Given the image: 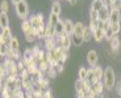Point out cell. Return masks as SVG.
Segmentation results:
<instances>
[{
    "label": "cell",
    "mask_w": 121,
    "mask_h": 98,
    "mask_svg": "<svg viewBox=\"0 0 121 98\" xmlns=\"http://www.w3.org/2000/svg\"><path fill=\"white\" fill-rule=\"evenodd\" d=\"M86 98H88V97H86Z\"/></svg>",
    "instance_id": "46"
},
{
    "label": "cell",
    "mask_w": 121,
    "mask_h": 98,
    "mask_svg": "<svg viewBox=\"0 0 121 98\" xmlns=\"http://www.w3.org/2000/svg\"><path fill=\"white\" fill-rule=\"evenodd\" d=\"M59 16H57V15H54V13H50L49 15V17H48V25L49 26H55V25L59 22Z\"/></svg>",
    "instance_id": "18"
},
{
    "label": "cell",
    "mask_w": 121,
    "mask_h": 98,
    "mask_svg": "<svg viewBox=\"0 0 121 98\" xmlns=\"http://www.w3.org/2000/svg\"><path fill=\"white\" fill-rule=\"evenodd\" d=\"M21 30H22L24 34H28V33H36V31H34L33 25H32V22H30L29 18H28V20H24L21 22Z\"/></svg>",
    "instance_id": "8"
},
{
    "label": "cell",
    "mask_w": 121,
    "mask_h": 98,
    "mask_svg": "<svg viewBox=\"0 0 121 98\" xmlns=\"http://www.w3.org/2000/svg\"><path fill=\"white\" fill-rule=\"evenodd\" d=\"M71 41H73V45L76 46V47H79V46H82L83 43H84V39H83V37L76 35V34H71Z\"/></svg>",
    "instance_id": "20"
},
{
    "label": "cell",
    "mask_w": 121,
    "mask_h": 98,
    "mask_svg": "<svg viewBox=\"0 0 121 98\" xmlns=\"http://www.w3.org/2000/svg\"><path fill=\"white\" fill-rule=\"evenodd\" d=\"M84 30H86V25L83 24L82 21H76V22H75V26H74V34L83 37V33H84Z\"/></svg>",
    "instance_id": "14"
},
{
    "label": "cell",
    "mask_w": 121,
    "mask_h": 98,
    "mask_svg": "<svg viewBox=\"0 0 121 98\" xmlns=\"http://www.w3.org/2000/svg\"><path fill=\"white\" fill-rule=\"evenodd\" d=\"M97 20H99L97 18V12L90 9V21H97Z\"/></svg>",
    "instance_id": "37"
},
{
    "label": "cell",
    "mask_w": 121,
    "mask_h": 98,
    "mask_svg": "<svg viewBox=\"0 0 121 98\" xmlns=\"http://www.w3.org/2000/svg\"><path fill=\"white\" fill-rule=\"evenodd\" d=\"M9 1H11V3L13 4V5H17L18 3H21L22 0H9Z\"/></svg>",
    "instance_id": "41"
},
{
    "label": "cell",
    "mask_w": 121,
    "mask_h": 98,
    "mask_svg": "<svg viewBox=\"0 0 121 98\" xmlns=\"http://www.w3.org/2000/svg\"><path fill=\"white\" fill-rule=\"evenodd\" d=\"M97 97H100V95L97 94L96 90H95L94 86H92V88H91V90L88 92V98H97Z\"/></svg>",
    "instance_id": "38"
},
{
    "label": "cell",
    "mask_w": 121,
    "mask_h": 98,
    "mask_svg": "<svg viewBox=\"0 0 121 98\" xmlns=\"http://www.w3.org/2000/svg\"><path fill=\"white\" fill-rule=\"evenodd\" d=\"M12 38H13V35H12V30H11V27L1 29V33H0V45H1V43H7V45H9V42H11Z\"/></svg>",
    "instance_id": "4"
},
{
    "label": "cell",
    "mask_w": 121,
    "mask_h": 98,
    "mask_svg": "<svg viewBox=\"0 0 121 98\" xmlns=\"http://www.w3.org/2000/svg\"><path fill=\"white\" fill-rule=\"evenodd\" d=\"M9 47L12 48V50H15V51L20 50V42H18V39L16 38V37H13V38L11 39V42H9Z\"/></svg>",
    "instance_id": "25"
},
{
    "label": "cell",
    "mask_w": 121,
    "mask_h": 98,
    "mask_svg": "<svg viewBox=\"0 0 121 98\" xmlns=\"http://www.w3.org/2000/svg\"><path fill=\"white\" fill-rule=\"evenodd\" d=\"M92 71H94V74H95V78L96 81H103V76H104V68L100 67L99 64L92 67Z\"/></svg>",
    "instance_id": "12"
},
{
    "label": "cell",
    "mask_w": 121,
    "mask_h": 98,
    "mask_svg": "<svg viewBox=\"0 0 121 98\" xmlns=\"http://www.w3.org/2000/svg\"><path fill=\"white\" fill-rule=\"evenodd\" d=\"M87 81H88L90 84H92V85H94L95 82H97V81H96V78H95L94 71H92V67L87 69Z\"/></svg>",
    "instance_id": "23"
},
{
    "label": "cell",
    "mask_w": 121,
    "mask_h": 98,
    "mask_svg": "<svg viewBox=\"0 0 121 98\" xmlns=\"http://www.w3.org/2000/svg\"><path fill=\"white\" fill-rule=\"evenodd\" d=\"M57 74H58V71H57V67H55V65H52L50 69L46 72V76H48L49 78H55L57 77Z\"/></svg>",
    "instance_id": "27"
},
{
    "label": "cell",
    "mask_w": 121,
    "mask_h": 98,
    "mask_svg": "<svg viewBox=\"0 0 121 98\" xmlns=\"http://www.w3.org/2000/svg\"><path fill=\"white\" fill-rule=\"evenodd\" d=\"M92 86H94V89L96 90V93H97L99 95L103 94L104 89H105V86H104V82H103V81H97V82H95Z\"/></svg>",
    "instance_id": "22"
},
{
    "label": "cell",
    "mask_w": 121,
    "mask_h": 98,
    "mask_svg": "<svg viewBox=\"0 0 121 98\" xmlns=\"http://www.w3.org/2000/svg\"><path fill=\"white\" fill-rule=\"evenodd\" d=\"M49 84H50V78H49L46 74H43L42 77L38 80L37 86H39V88H46V89H48V88H49Z\"/></svg>",
    "instance_id": "19"
},
{
    "label": "cell",
    "mask_w": 121,
    "mask_h": 98,
    "mask_svg": "<svg viewBox=\"0 0 121 98\" xmlns=\"http://www.w3.org/2000/svg\"><path fill=\"white\" fill-rule=\"evenodd\" d=\"M111 11H112L111 7H104L103 9H100L99 12H97V18H99L100 21H104V22L109 21V17H111Z\"/></svg>",
    "instance_id": "7"
},
{
    "label": "cell",
    "mask_w": 121,
    "mask_h": 98,
    "mask_svg": "<svg viewBox=\"0 0 121 98\" xmlns=\"http://www.w3.org/2000/svg\"><path fill=\"white\" fill-rule=\"evenodd\" d=\"M65 21V33L66 34H69V35H71V34H74V26H75V22H74L71 18H66Z\"/></svg>",
    "instance_id": "9"
},
{
    "label": "cell",
    "mask_w": 121,
    "mask_h": 98,
    "mask_svg": "<svg viewBox=\"0 0 121 98\" xmlns=\"http://www.w3.org/2000/svg\"><path fill=\"white\" fill-rule=\"evenodd\" d=\"M11 1H8V0H3L1 3H0V9H1V12L4 13H8L9 12V8H11Z\"/></svg>",
    "instance_id": "28"
},
{
    "label": "cell",
    "mask_w": 121,
    "mask_h": 98,
    "mask_svg": "<svg viewBox=\"0 0 121 98\" xmlns=\"http://www.w3.org/2000/svg\"><path fill=\"white\" fill-rule=\"evenodd\" d=\"M78 1H80V0H78Z\"/></svg>",
    "instance_id": "44"
},
{
    "label": "cell",
    "mask_w": 121,
    "mask_h": 98,
    "mask_svg": "<svg viewBox=\"0 0 121 98\" xmlns=\"http://www.w3.org/2000/svg\"><path fill=\"white\" fill-rule=\"evenodd\" d=\"M0 27H1V29L9 27V17H8V13L0 12Z\"/></svg>",
    "instance_id": "15"
},
{
    "label": "cell",
    "mask_w": 121,
    "mask_h": 98,
    "mask_svg": "<svg viewBox=\"0 0 121 98\" xmlns=\"http://www.w3.org/2000/svg\"><path fill=\"white\" fill-rule=\"evenodd\" d=\"M55 33H57V35H63V34H66L65 33V21L63 20H59V22L55 25Z\"/></svg>",
    "instance_id": "21"
},
{
    "label": "cell",
    "mask_w": 121,
    "mask_h": 98,
    "mask_svg": "<svg viewBox=\"0 0 121 98\" xmlns=\"http://www.w3.org/2000/svg\"><path fill=\"white\" fill-rule=\"evenodd\" d=\"M115 35H116V34H115V33L112 31V29H111V26H109L108 29L105 30V39H107V41L109 42V41H111V39L113 38V37H115Z\"/></svg>",
    "instance_id": "34"
},
{
    "label": "cell",
    "mask_w": 121,
    "mask_h": 98,
    "mask_svg": "<svg viewBox=\"0 0 121 98\" xmlns=\"http://www.w3.org/2000/svg\"><path fill=\"white\" fill-rule=\"evenodd\" d=\"M116 93H117V95L121 98V81L118 84H116Z\"/></svg>",
    "instance_id": "40"
},
{
    "label": "cell",
    "mask_w": 121,
    "mask_h": 98,
    "mask_svg": "<svg viewBox=\"0 0 121 98\" xmlns=\"http://www.w3.org/2000/svg\"><path fill=\"white\" fill-rule=\"evenodd\" d=\"M109 47L112 48L113 55L120 54V50H121V39L118 38L117 35H115L112 39H111V41H109Z\"/></svg>",
    "instance_id": "6"
},
{
    "label": "cell",
    "mask_w": 121,
    "mask_h": 98,
    "mask_svg": "<svg viewBox=\"0 0 121 98\" xmlns=\"http://www.w3.org/2000/svg\"><path fill=\"white\" fill-rule=\"evenodd\" d=\"M42 98H54V95H53L52 89H48V90H46V93L43 94V97H42Z\"/></svg>",
    "instance_id": "39"
},
{
    "label": "cell",
    "mask_w": 121,
    "mask_h": 98,
    "mask_svg": "<svg viewBox=\"0 0 121 98\" xmlns=\"http://www.w3.org/2000/svg\"><path fill=\"white\" fill-rule=\"evenodd\" d=\"M25 37V41L28 42V43H34V42L37 41V35H36V33H28V34H24Z\"/></svg>",
    "instance_id": "26"
},
{
    "label": "cell",
    "mask_w": 121,
    "mask_h": 98,
    "mask_svg": "<svg viewBox=\"0 0 121 98\" xmlns=\"http://www.w3.org/2000/svg\"><path fill=\"white\" fill-rule=\"evenodd\" d=\"M9 45H7V43H1L0 45V56H4L5 58V55H7V52L9 51Z\"/></svg>",
    "instance_id": "31"
},
{
    "label": "cell",
    "mask_w": 121,
    "mask_h": 98,
    "mask_svg": "<svg viewBox=\"0 0 121 98\" xmlns=\"http://www.w3.org/2000/svg\"><path fill=\"white\" fill-rule=\"evenodd\" d=\"M111 29H112V31L115 33L116 35H117L118 33L121 31V22H115V24H111Z\"/></svg>",
    "instance_id": "33"
},
{
    "label": "cell",
    "mask_w": 121,
    "mask_h": 98,
    "mask_svg": "<svg viewBox=\"0 0 121 98\" xmlns=\"http://www.w3.org/2000/svg\"><path fill=\"white\" fill-rule=\"evenodd\" d=\"M29 77H30V73H29V71H28L26 68H25V69H22V71L20 72V78L25 80V78H29Z\"/></svg>",
    "instance_id": "35"
},
{
    "label": "cell",
    "mask_w": 121,
    "mask_h": 98,
    "mask_svg": "<svg viewBox=\"0 0 121 98\" xmlns=\"http://www.w3.org/2000/svg\"><path fill=\"white\" fill-rule=\"evenodd\" d=\"M78 77L80 80H87V68L86 67H79V71H78Z\"/></svg>",
    "instance_id": "29"
},
{
    "label": "cell",
    "mask_w": 121,
    "mask_h": 98,
    "mask_svg": "<svg viewBox=\"0 0 121 98\" xmlns=\"http://www.w3.org/2000/svg\"><path fill=\"white\" fill-rule=\"evenodd\" d=\"M91 38H94L92 30L90 29V26H86V30H84V33H83V39H84V42H90Z\"/></svg>",
    "instance_id": "24"
},
{
    "label": "cell",
    "mask_w": 121,
    "mask_h": 98,
    "mask_svg": "<svg viewBox=\"0 0 121 98\" xmlns=\"http://www.w3.org/2000/svg\"><path fill=\"white\" fill-rule=\"evenodd\" d=\"M103 82L104 86L108 92L113 90L116 88V73H115V69L108 65L104 68V76H103Z\"/></svg>",
    "instance_id": "1"
},
{
    "label": "cell",
    "mask_w": 121,
    "mask_h": 98,
    "mask_svg": "<svg viewBox=\"0 0 121 98\" xmlns=\"http://www.w3.org/2000/svg\"><path fill=\"white\" fill-rule=\"evenodd\" d=\"M105 5H104L103 0H92V1H91V9L95 11V12H99L100 9H103Z\"/></svg>",
    "instance_id": "17"
},
{
    "label": "cell",
    "mask_w": 121,
    "mask_h": 98,
    "mask_svg": "<svg viewBox=\"0 0 121 98\" xmlns=\"http://www.w3.org/2000/svg\"><path fill=\"white\" fill-rule=\"evenodd\" d=\"M57 37L55 38H48V39H43V43H45V50L46 51H52L57 47Z\"/></svg>",
    "instance_id": "13"
},
{
    "label": "cell",
    "mask_w": 121,
    "mask_h": 98,
    "mask_svg": "<svg viewBox=\"0 0 121 98\" xmlns=\"http://www.w3.org/2000/svg\"><path fill=\"white\" fill-rule=\"evenodd\" d=\"M86 59H87V63L90 64V67H95V65H97V63H99V54L95 50H90L87 52Z\"/></svg>",
    "instance_id": "5"
},
{
    "label": "cell",
    "mask_w": 121,
    "mask_h": 98,
    "mask_svg": "<svg viewBox=\"0 0 121 98\" xmlns=\"http://www.w3.org/2000/svg\"><path fill=\"white\" fill-rule=\"evenodd\" d=\"M15 9H16V15H17V17L21 18L22 21L28 20V18L30 17L29 16V5H28L26 0H22L21 3H18L17 5H15Z\"/></svg>",
    "instance_id": "2"
},
{
    "label": "cell",
    "mask_w": 121,
    "mask_h": 98,
    "mask_svg": "<svg viewBox=\"0 0 121 98\" xmlns=\"http://www.w3.org/2000/svg\"><path fill=\"white\" fill-rule=\"evenodd\" d=\"M92 35H94L95 41H96L97 43H100V42H103L104 39H105V31H104L103 29H99V27H97L96 30L92 31Z\"/></svg>",
    "instance_id": "11"
},
{
    "label": "cell",
    "mask_w": 121,
    "mask_h": 98,
    "mask_svg": "<svg viewBox=\"0 0 121 98\" xmlns=\"http://www.w3.org/2000/svg\"><path fill=\"white\" fill-rule=\"evenodd\" d=\"M29 20H30V22H32V25H33V27H34V31H36V30H38V29H43V27L46 26L42 13L32 15V16L29 17Z\"/></svg>",
    "instance_id": "3"
},
{
    "label": "cell",
    "mask_w": 121,
    "mask_h": 98,
    "mask_svg": "<svg viewBox=\"0 0 121 98\" xmlns=\"http://www.w3.org/2000/svg\"><path fill=\"white\" fill-rule=\"evenodd\" d=\"M111 8H112V9H120V11H121V1H118V0H112Z\"/></svg>",
    "instance_id": "36"
},
{
    "label": "cell",
    "mask_w": 121,
    "mask_h": 98,
    "mask_svg": "<svg viewBox=\"0 0 121 98\" xmlns=\"http://www.w3.org/2000/svg\"><path fill=\"white\" fill-rule=\"evenodd\" d=\"M60 12H62V5H60V1L58 0H54L52 3V11L50 13H54L57 16H60Z\"/></svg>",
    "instance_id": "16"
},
{
    "label": "cell",
    "mask_w": 121,
    "mask_h": 98,
    "mask_svg": "<svg viewBox=\"0 0 121 98\" xmlns=\"http://www.w3.org/2000/svg\"><path fill=\"white\" fill-rule=\"evenodd\" d=\"M99 98H109V97H108V94H104V93H103V94L100 95Z\"/></svg>",
    "instance_id": "43"
},
{
    "label": "cell",
    "mask_w": 121,
    "mask_h": 98,
    "mask_svg": "<svg viewBox=\"0 0 121 98\" xmlns=\"http://www.w3.org/2000/svg\"><path fill=\"white\" fill-rule=\"evenodd\" d=\"M50 67H52V63H49V62H41L38 64V68L41 69L43 73H46V72L50 69Z\"/></svg>",
    "instance_id": "30"
},
{
    "label": "cell",
    "mask_w": 121,
    "mask_h": 98,
    "mask_svg": "<svg viewBox=\"0 0 121 98\" xmlns=\"http://www.w3.org/2000/svg\"><path fill=\"white\" fill-rule=\"evenodd\" d=\"M109 22H111V24H115V22H121V11H120V9H112V11H111Z\"/></svg>",
    "instance_id": "10"
},
{
    "label": "cell",
    "mask_w": 121,
    "mask_h": 98,
    "mask_svg": "<svg viewBox=\"0 0 121 98\" xmlns=\"http://www.w3.org/2000/svg\"><path fill=\"white\" fill-rule=\"evenodd\" d=\"M118 1H121V0H118Z\"/></svg>",
    "instance_id": "45"
},
{
    "label": "cell",
    "mask_w": 121,
    "mask_h": 98,
    "mask_svg": "<svg viewBox=\"0 0 121 98\" xmlns=\"http://www.w3.org/2000/svg\"><path fill=\"white\" fill-rule=\"evenodd\" d=\"M69 3L71 4V5H75V4L78 3V0H69Z\"/></svg>",
    "instance_id": "42"
},
{
    "label": "cell",
    "mask_w": 121,
    "mask_h": 98,
    "mask_svg": "<svg viewBox=\"0 0 121 98\" xmlns=\"http://www.w3.org/2000/svg\"><path fill=\"white\" fill-rule=\"evenodd\" d=\"M84 89V81L80 80V78H78V80L75 81V92H80V90Z\"/></svg>",
    "instance_id": "32"
}]
</instances>
